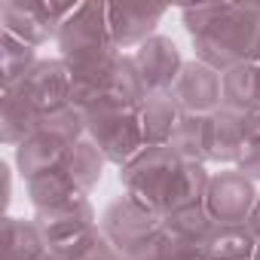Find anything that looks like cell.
I'll return each instance as SVG.
<instances>
[{
    "instance_id": "obj_20",
    "label": "cell",
    "mask_w": 260,
    "mask_h": 260,
    "mask_svg": "<svg viewBox=\"0 0 260 260\" xmlns=\"http://www.w3.org/2000/svg\"><path fill=\"white\" fill-rule=\"evenodd\" d=\"M257 239L245 223H214L211 236L202 242L205 260H254Z\"/></svg>"
},
{
    "instance_id": "obj_4",
    "label": "cell",
    "mask_w": 260,
    "mask_h": 260,
    "mask_svg": "<svg viewBox=\"0 0 260 260\" xmlns=\"http://www.w3.org/2000/svg\"><path fill=\"white\" fill-rule=\"evenodd\" d=\"M58 58L68 68H80V64H92L101 61L113 52H119L113 46L110 37V25H107V4H77V10L64 19V25L58 28Z\"/></svg>"
},
{
    "instance_id": "obj_24",
    "label": "cell",
    "mask_w": 260,
    "mask_h": 260,
    "mask_svg": "<svg viewBox=\"0 0 260 260\" xmlns=\"http://www.w3.org/2000/svg\"><path fill=\"white\" fill-rule=\"evenodd\" d=\"M37 49L28 46L25 40L13 37V34H0V83L4 89H16L37 64Z\"/></svg>"
},
{
    "instance_id": "obj_18",
    "label": "cell",
    "mask_w": 260,
    "mask_h": 260,
    "mask_svg": "<svg viewBox=\"0 0 260 260\" xmlns=\"http://www.w3.org/2000/svg\"><path fill=\"white\" fill-rule=\"evenodd\" d=\"M37 132H40L37 110L16 89H4V101H0V141L10 147H19Z\"/></svg>"
},
{
    "instance_id": "obj_2",
    "label": "cell",
    "mask_w": 260,
    "mask_h": 260,
    "mask_svg": "<svg viewBox=\"0 0 260 260\" xmlns=\"http://www.w3.org/2000/svg\"><path fill=\"white\" fill-rule=\"evenodd\" d=\"M101 233L122 260H162V214L132 196H119L104 208Z\"/></svg>"
},
{
    "instance_id": "obj_22",
    "label": "cell",
    "mask_w": 260,
    "mask_h": 260,
    "mask_svg": "<svg viewBox=\"0 0 260 260\" xmlns=\"http://www.w3.org/2000/svg\"><path fill=\"white\" fill-rule=\"evenodd\" d=\"M104 166H107L104 153H101L89 138L71 144L68 159H64V172H68V178H71L74 187H77L80 193H86V196L98 187V181H101V175H104Z\"/></svg>"
},
{
    "instance_id": "obj_23",
    "label": "cell",
    "mask_w": 260,
    "mask_h": 260,
    "mask_svg": "<svg viewBox=\"0 0 260 260\" xmlns=\"http://www.w3.org/2000/svg\"><path fill=\"white\" fill-rule=\"evenodd\" d=\"M162 226H166L169 236L202 248V242L214 230V220H211V214H208V208L202 202V205H187V208H175V211L162 214Z\"/></svg>"
},
{
    "instance_id": "obj_14",
    "label": "cell",
    "mask_w": 260,
    "mask_h": 260,
    "mask_svg": "<svg viewBox=\"0 0 260 260\" xmlns=\"http://www.w3.org/2000/svg\"><path fill=\"white\" fill-rule=\"evenodd\" d=\"M184 110L178 107L172 92H156L147 95L138 107V119H141V135H144V147H166L175 135V128L181 122Z\"/></svg>"
},
{
    "instance_id": "obj_26",
    "label": "cell",
    "mask_w": 260,
    "mask_h": 260,
    "mask_svg": "<svg viewBox=\"0 0 260 260\" xmlns=\"http://www.w3.org/2000/svg\"><path fill=\"white\" fill-rule=\"evenodd\" d=\"M40 128L58 135L68 144H77L89 132V113L83 107H77V104H68V107H61V110H55L49 116H40Z\"/></svg>"
},
{
    "instance_id": "obj_21",
    "label": "cell",
    "mask_w": 260,
    "mask_h": 260,
    "mask_svg": "<svg viewBox=\"0 0 260 260\" xmlns=\"http://www.w3.org/2000/svg\"><path fill=\"white\" fill-rule=\"evenodd\" d=\"M28 196H31V205L37 214H49V211H58L64 205H71L74 199L86 196L74 187V181L68 178L64 169L58 172H49V175H40L34 181H28Z\"/></svg>"
},
{
    "instance_id": "obj_25",
    "label": "cell",
    "mask_w": 260,
    "mask_h": 260,
    "mask_svg": "<svg viewBox=\"0 0 260 260\" xmlns=\"http://www.w3.org/2000/svg\"><path fill=\"white\" fill-rule=\"evenodd\" d=\"M208 184H211V175L205 169V162H181V172L175 178V187H172V199H169V211L175 208H187V205H202L205 202V193H208Z\"/></svg>"
},
{
    "instance_id": "obj_32",
    "label": "cell",
    "mask_w": 260,
    "mask_h": 260,
    "mask_svg": "<svg viewBox=\"0 0 260 260\" xmlns=\"http://www.w3.org/2000/svg\"><path fill=\"white\" fill-rule=\"evenodd\" d=\"M254 260H260V242H257V251H254Z\"/></svg>"
},
{
    "instance_id": "obj_29",
    "label": "cell",
    "mask_w": 260,
    "mask_h": 260,
    "mask_svg": "<svg viewBox=\"0 0 260 260\" xmlns=\"http://www.w3.org/2000/svg\"><path fill=\"white\" fill-rule=\"evenodd\" d=\"M74 260H122V257H119V251H116V248L104 239V233H101V239H98L95 245H89V248H86L80 257H74Z\"/></svg>"
},
{
    "instance_id": "obj_8",
    "label": "cell",
    "mask_w": 260,
    "mask_h": 260,
    "mask_svg": "<svg viewBox=\"0 0 260 260\" xmlns=\"http://www.w3.org/2000/svg\"><path fill=\"white\" fill-rule=\"evenodd\" d=\"M16 92L37 110V116H49L71 101V71L61 58H40L34 71L16 86Z\"/></svg>"
},
{
    "instance_id": "obj_6",
    "label": "cell",
    "mask_w": 260,
    "mask_h": 260,
    "mask_svg": "<svg viewBox=\"0 0 260 260\" xmlns=\"http://www.w3.org/2000/svg\"><path fill=\"white\" fill-rule=\"evenodd\" d=\"M74 10L77 4H58V0H4L0 4V25L7 34L37 49L58 37V28Z\"/></svg>"
},
{
    "instance_id": "obj_33",
    "label": "cell",
    "mask_w": 260,
    "mask_h": 260,
    "mask_svg": "<svg viewBox=\"0 0 260 260\" xmlns=\"http://www.w3.org/2000/svg\"><path fill=\"white\" fill-rule=\"evenodd\" d=\"M46 260H58V257H52V254H49V257H46Z\"/></svg>"
},
{
    "instance_id": "obj_28",
    "label": "cell",
    "mask_w": 260,
    "mask_h": 260,
    "mask_svg": "<svg viewBox=\"0 0 260 260\" xmlns=\"http://www.w3.org/2000/svg\"><path fill=\"white\" fill-rule=\"evenodd\" d=\"M162 260H205V254H202V248L169 236L162 226Z\"/></svg>"
},
{
    "instance_id": "obj_19",
    "label": "cell",
    "mask_w": 260,
    "mask_h": 260,
    "mask_svg": "<svg viewBox=\"0 0 260 260\" xmlns=\"http://www.w3.org/2000/svg\"><path fill=\"white\" fill-rule=\"evenodd\" d=\"M169 147L184 162H211V113L208 116L184 113Z\"/></svg>"
},
{
    "instance_id": "obj_27",
    "label": "cell",
    "mask_w": 260,
    "mask_h": 260,
    "mask_svg": "<svg viewBox=\"0 0 260 260\" xmlns=\"http://www.w3.org/2000/svg\"><path fill=\"white\" fill-rule=\"evenodd\" d=\"M236 172H242L251 181H260V110L248 113V132H245L242 153L236 159Z\"/></svg>"
},
{
    "instance_id": "obj_13",
    "label": "cell",
    "mask_w": 260,
    "mask_h": 260,
    "mask_svg": "<svg viewBox=\"0 0 260 260\" xmlns=\"http://www.w3.org/2000/svg\"><path fill=\"white\" fill-rule=\"evenodd\" d=\"M68 150H71L68 141H61L58 135L43 132V128H40L37 135H31L25 144L16 147V166H19V172H22L25 181H34L40 175H49V172L64 169Z\"/></svg>"
},
{
    "instance_id": "obj_31",
    "label": "cell",
    "mask_w": 260,
    "mask_h": 260,
    "mask_svg": "<svg viewBox=\"0 0 260 260\" xmlns=\"http://www.w3.org/2000/svg\"><path fill=\"white\" fill-rule=\"evenodd\" d=\"M0 172H4V205H7L10 202V169L0 166Z\"/></svg>"
},
{
    "instance_id": "obj_5",
    "label": "cell",
    "mask_w": 260,
    "mask_h": 260,
    "mask_svg": "<svg viewBox=\"0 0 260 260\" xmlns=\"http://www.w3.org/2000/svg\"><path fill=\"white\" fill-rule=\"evenodd\" d=\"M34 220L49 245V254L58 260H74L101 239V220L95 217L89 196H80L58 211L37 214Z\"/></svg>"
},
{
    "instance_id": "obj_3",
    "label": "cell",
    "mask_w": 260,
    "mask_h": 260,
    "mask_svg": "<svg viewBox=\"0 0 260 260\" xmlns=\"http://www.w3.org/2000/svg\"><path fill=\"white\" fill-rule=\"evenodd\" d=\"M181 162L184 159L169 144L166 147H141L119 169V181H122L125 196H132L138 205H144L156 214H166Z\"/></svg>"
},
{
    "instance_id": "obj_30",
    "label": "cell",
    "mask_w": 260,
    "mask_h": 260,
    "mask_svg": "<svg viewBox=\"0 0 260 260\" xmlns=\"http://www.w3.org/2000/svg\"><path fill=\"white\" fill-rule=\"evenodd\" d=\"M245 226H248V230H251V236L260 242V196H257V202H254V208H251V214H248Z\"/></svg>"
},
{
    "instance_id": "obj_15",
    "label": "cell",
    "mask_w": 260,
    "mask_h": 260,
    "mask_svg": "<svg viewBox=\"0 0 260 260\" xmlns=\"http://www.w3.org/2000/svg\"><path fill=\"white\" fill-rule=\"evenodd\" d=\"M49 245L37 226V220L4 217L0 226V260H46Z\"/></svg>"
},
{
    "instance_id": "obj_12",
    "label": "cell",
    "mask_w": 260,
    "mask_h": 260,
    "mask_svg": "<svg viewBox=\"0 0 260 260\" xmlns=\"http://www.w3.org/2000/svg\"><path fill=\"white\" fill-rule=\"evenodd\" d=\"M166 7H125V4H107V25L116 49L141 46L150 37H156V25L162 22Z\"/></svg>"
},
{
    "instance_id": "obj_1",
    "label": "cell",
    "mask_w": 260,
    "mask_h": 260,
    "mask_svg": "<svg viewBox=\"0 0 260 260\" xmlns=\"http://www.w3.org/2000/svg\"><path fill=\"white\" fill-rule=\"evenodd\" d=\"M196 58L217 74L260 61V4H199L181 10Z\"/></svg>"
},
{
    "instance_id": "obj_10",
    "label": "cell",
    "mask_w": 260,
    "mask_h": 260,
    "mask_svg": "<svg viewBox=\"0 0 260 260\" xmlns=\"http://www.w3.org/2000/svg\"><path fill=\"white\" fill-rule=\"evenodd\" d=\"M138 74H141V83L147 89V95H156V92H172L181 68H184V58H181V49L172 37H150L147 43H141L132 55Z\"/></svg>"
},
{
    "instance_id": "obj_17",
    "label": "cell",
    "mask_w": 260,
    "mask_h": 260,
    "mask_svg": "<svg viewBox=\"0 0 260 260\" xmlns=\"http://www.w3.org/2000/svg\"><path fill=\"white\" fill-rule=\"evenodd\" d=\"M220 107H230L239 113L260 110V61L239 64V68L220 74Z\"/></svg>"
},
{
    "instance_id": "obj_7",
    "label": "cell",
    "mask_w": 260,
    "mask_h": 260,
    "mask_svg": "<svg viewBox=\"0 0 260 260\" xmlns=\"http://www.w3.org/2000/svg\"><path fill=\"white\" fill-rule=\"evenodd\" d=\"M86 138L104 153V159L110 166L122 169L144 147L138 110H128V107H98V110H92Z\"/></svg>"
},
{
    "instance_id": "obj_11",
    "label": "cell",
    "mask_w": 260,
    "mask_h": 260,
    "mask_svg": "<svg viewBox=\"0 0 260 260\" xmlns=\"http://www.w3.org/2000/svg\"><path fill=\"white\" fill-rule=\"evenodd\" d=\"M172 95L184 113L208 116L220 107V74L214 68L202 64L199 58L184 61V68L172 86Z\"/></svg>"
},
{
    "instance_id": "obj_9",
    "label": "cell",
    "mask_w": 260,
    "mask_h": 260,
    "mask_svg": "<svg viewBox=\"0 0 260 260\" xmlns=\"http://www.w3.org/2000/svg\"><path fill=\"white\" fill-rule=\"evenodd\" d=\"M257 196L260 193L254 190V181L233 169L211 178L205 193V208L214 223H245Z\"/></svg>"
},
{
    "instance_id": "obj_16",
    "label": "cell",
    "mask_w": 260,
    "mask_h": 260,
    "mask_svg": "<svg viewBox=\"0 0 260 260\" xmlns=\"http://www.w3.org/2000/svg\"><path fill=\"white\" fill-rule=\"evenodd\" d=\"M245 132H248V113L217 107L211 113V162L236 166L245 144Z\"/></svg>"
}]
</instances>
